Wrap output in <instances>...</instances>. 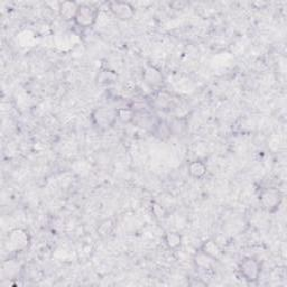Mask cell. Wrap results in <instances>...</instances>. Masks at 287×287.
Instances as JSON below:
<instances>
[{"mask_svg":"<svg viewBox=\"0 0 287 287\" xmlns=\"http://www.w3.org/2000/svg\"><path fill=\"white\" fill-rule=\"evenodd\" d=\"M108 222H109V220H106V221H104L100 225L98 231L100 232L101 235H109L110 232H111V230L113 229V224H112V222H110L109 225H108Z\"/></svg>","mask_w":287,"mask_h":287,"instance_id":"cell-15","label":"cell"},{"mask_svg":"<svg viewBox=\"0 0 287 287\" xmlns=\"http://www.w3.org/2000/svg\"><path fill=\"white\" fill-rule=\"evenodd\" d=\"M164 242L167 248L176 250L182 245V236L177 231H169L164 236Z\"/></svg>","mask_w":287,"mask_h":287,"instance_id":"cell-11","label":"cell"},{"mask_svg":"<svg viewBox=\"0 0 287 287\" xmlns=\"http://www.w3.org/2000/svg\"><path fill=\"white\" fill-rule=\"evenodd\" d=\"M151 214L154 215V218H156L157 220H162L163 218H165V209L162 207L160 203L157 202H153L151 203Z\"/></svg>","mask_w":287,"mask_h":287,"instance_id":"cell-14","label":"cell"},{"mask_svg":"<svg viewBox=\"0 0 287 287\" xmlns=\"http://www.w3.org/2000/svg\"><path fill=\"white\" fill-rule=\"evenodd\" d=\"M118 120H120L123 123L133 122L135 119V111L132 108H119L117 109Z\"/></svg>","mask_w":287,"mask_h":287,"instance_id":"cell-12","label":"cell"},{"mask_svg":"<svg viewBox=\"0 0 287 287\" xmlns=\"http://www.w3.org/2000/svg\"><path fill=\"white\" fill-rule=\"evenodd\" d=\"M283 196L276 188H264L259 194V203L263 210L268 213H274L280 207Z\"/></svg>","mask_w":287,"mask_h":287,"instance_id":"cell-4","label":"cell"},{"mask_svg":"<svg viewBox=\"0 0 287 287\" xmlns=\"http://www.w3.org/2000/svg\"><path fill=\"white\" fill-rule=\"evenodd\" d=\"M79 5L78 3L75 2H63L59 4V7H58V12L59 15H61V17L67 20H74L75 18V15H77L78 12V8H79Z\"/></svg>","mask_w":287,"mask_h":287,"instance_id":"cell-9","label":"cell"},{"mask_svg":"<svg viewBox=\"0 0 287 287\" xmlns=\"http://www.w3.org/2000/svg\"><path fill=\"white\" fill-rule=\"evenodd\" d=\"M30 243V235L28 230L16 228L8 234L7 245L12 251H23L28 248Z\"/></svg>","mask_w":287,"mask_h":287,"instance_id":"cell-5","label":"cell"},{"mask_svg":"<svg viewBox=\"0 0 287 287\" xmlns=\"http://www.w3.org/2000/svg\"><path fill=\"white\" fill-rule=\"evenodd\" d=\"M212 259L209 258L208 256H205L204 253H202L201 251H199V253L197 254L196 257H194V263H196V266L199 269H203V270H207L211 267V265H212Z\"/></svg>","mask_w":287,"mask_h":287,"instance_id":"cell-13","label":"cell"},{"mask_svg":"<svg viewBox=\"0 0 287 287\" xmlns=\"http://www.w3.org/2000/svg\"><path fill=\"white\" fill-rule=\"evenodd\" d=\"M187 171L189 176L197 178V180H200V178H202L205 174H207L208 169L204 162L197 160V161H192L191 163L188 164Z\"/></svg>","mask_w":287,"mask_h":287,"instance_id":"cell-10","label":"cell"},{"mask_svg":"<svg viewBox=\"0 0 287 287\" xmlns=\"http://www.w3.org/2000/svg\"><path fill=\"white\" fill-rule=\"evenodd\" d=\"M143 78L146 83H148L149 85L153 86L163 83V74H162L158 69L153 66H148L144 69Z\"/></svg>","mask_w":287,"mask_h":287,"instance_id":"cell-8","label":"cell"},{"mask_svg":"<svg viewBox=\"0 0 287 287\" xmlns=\"http://www.w3.org/2000/svg\"><path fill=\"white\" fill-rule=\"evenodd\" d=\"M99 18V9L90 4H80L74 23L80 28H91Z\"/></svg>","mask_w":287,"mask_h":287,"instance_id":"cell-2","label":"cell"},{"mask_svg":"<svg viewBox=\"0 0 287 287\" xmlns=\"http://www.w3.org/2000/svg\"><path fill=\"white\" fill-rule=\"evenodd\" d=\"M109 9L120 20H129L135 15L134 6L127 2H111L109 3Z\"/></svg>","mask_w":287,"mask_h":287,"instance_id":"cell-6","label":"cell"},{"mask_svg":"<svg viewBox=\"0 0 287 287\" xmlns=\"http://www.w3.org/2000/svg\"><path fill=\"white\" fill-rule=\"evenodd\" d=\"M238 270L241 275V277L248 283H256L261 277L262 265L253 257H246L239 263Z\"/></svg>","mask_w":287,"mask_h":287,"instance_id":"cell-3","label":"cell"},{"mask_svg":"<svg viewBox=\"0 0 287 287\" xmlns=\"http://www.w3.org/2000/svg\"><path fill=\"white\" fill-rule=\"evenodd\" d=\"M200 251L212 259V261H219L222 257V249L213 239H207L203 241L201 247H200Z\"/></svg>","mask_w":287,"mask_h":287,"instance_id":"cell-7","label":"cell"},{"mask_svg":"<svg viewBox=\"0 0 287 287\" xmlns=\"http://www.w3.org/2000/svg\"><path fill=\"white\" fill-rule=\"evenodd\" d=\"M91 120L100 131H108L112 128L118 120L117 109L110 107H99L91 113Z\"/></svg>","mask_w":287,"mask_h":287,"instance_id":"cell-1","label":"cell"}]
</instances>
